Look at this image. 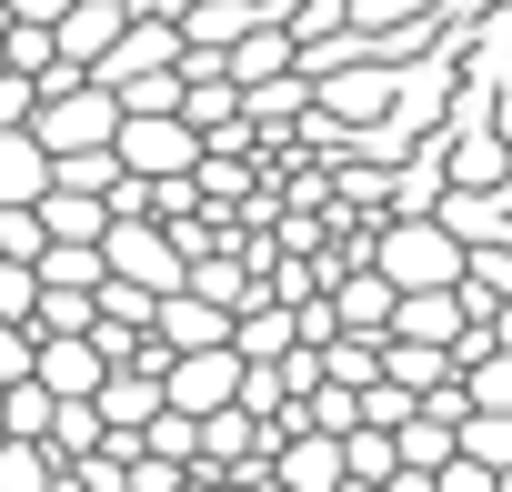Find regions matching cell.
I'll return each instance as SVG.
<instances>
[{
	"label": "cell",
	"instance_id": "25",
	"mask_svg": "<svg viewBox=\"0 0 512 492\" xmlns=\"http://www.w3.org/2000/svg\"><path fill=\"white\" fill-rule=\"evenodd\" d=\"M372 101H392V71H352V81H332V111H372Z\"/></svg>",
	"mask_w": 512,
	"mask_h": 492
},
{
	"label": "cell",
	"instance_id": "13",
	"mask_svg": "<svg viewBox=\"0 0 512 492\" xmlns=\"http://www.w3.org/2000/svg\"><path fill=\"white\" fill-rule=\"evenodd\" d=\"M41 221H51L61 241H101V231H111V191H71V181H51V191H41Z\"/></svg>",
	"mask_w": 512,
	"mask_h": 492
},
{
	"label": "cell",
	"instance_id": "22",
	"mask_svg": "<svg viewBox=\"0 0 512 492\" xmlns=\"http://www.w3.org/2000/svg\"><path fill=\"white\" fill-rule=\"evenodd\" d=\"M462 382H472V402H492V412H512V342H492L482 362H462Z\"/></svg>",
	"mask_w": 512,
	"mask_h": 492
},
{
	"label": "cell",
	"instance_id": "12",
	"mask_svg": "<svg viewBox=\"0 0 512 492\" xmlns=\"http://www.w3.org/2000/svg\"><path fill=\"white\" fill-rule=\"evenodd\" d=\"M51 482H71L51 432H0V492H51Z\"/></svg>",
	"mask_w": 512,
	"mask_h": 492
},
{
	"label": "cell",
	"instance_id": "11",
	"mask_svg": "<svg viewBox=\"0 0 512 492\" xmlns=\"http://www.w3.org/2000/svg\"><path fill=\"white\" fill-rule=\"evenodd\" d=\"M51 191V141L31 121H0V201H41Z\"/></svg>",
	"mask_w": 512,
	"mask_h": 492
},
{
	"label": "cell",
	"instance_id": "2",
	"mask_svg": "<svg viewBox=\"0 0 512 492\" xmlns=\"http://www.w3.org/2000/svg\"><path fill=\"white\" fill-rule=\"evenodd\" d=\"M201 151H211V141H201L191 111H121V161H131V171H151V181H161V171H201Z\"/></svg>",
	"mask_w": 512,
	"mask_h": 492
},
{
	"label": "cell",
	"instance_id": "14",
	"mask_svg": "<svg viewBox=\"0 0 512 492\" xmlns=\"http://www.w3.org/2000/svg\"><path fill=\"white\" fill-rule=\"evenodd\" d=\"M392 302H402V282H392L382 262H372V272H352V282L332 292V312H342L352 332H392Z\"/></svg>",
	"mask_w": 512,
	"mask_h": 492
},
{
	"label": "cell",
	"instance_id": "17",
	"mask_svg": "<svg viewBox=\"0 0 512 492\" xmlns=\"http://www.w3.org/2000/svg\"><path fill=\"white\" fill-rule=\"evenodd\" d=\"M101 272H111V252L101 241H41V282H61V292H101Z\"/></svg>",
	"mask_w": 512,
	"mask_h": 492
},
{
	"label": "cell",
	"instance_id": "15",
	"mask_svg": "<svg viewBox=\"0 0 512 492\" xmlns=\"http://www.w3.org/2000/svg\"><path fill=\"white\" fill-rule=\"evenodd\" d=\"M251 21H262L251 0H181V41H191V51H231Z\"/></svg>",
	"mask_w": 512,
	"mask_h": 492
},
{
	"label": "cell",
	"instance_id": "16",
	"mask_svg": "<svg viewBox=\"0 0 512 492\" xmlns=\"http://www.w3.org/2000/svg\"><path fill=\"white\" fill-rule=\"evenodd\" d=\"M342 472H352V482H402V442H392V422H352V432H342Z\"/></svg>",
	"mask_w": 512,
	"mask_h": 492
},
{
	"label": "cell",
	"instance_id": "24",
	"mask_svg": "<svg viewBox=\"0 0 512 492\" xmlns=\"http://www.w3.org/2000/svg\"><path fill=\"white\" fill-rule=\"evenodd\" d=\"M31 362H41V332H31V322H11V312H0V382H21Z\"/></svg>",
	"mask_w": 512,
	"mask_h": 492
},
{
	"label": "cell",
	"instance_id": "3",
	"mask_svg": "<svg viewBox=\"0 0 512 492\" xmlns=\"http://www.w3.org/2000/svg\"><path fill=\"white\" fill-rule=\"evenodd\" d=\"M241 342H201V352H171V372H161V392L181 402V412H221V402H241Z\"/></svg>",
	"mask_w": 512,
	"mask_h": 492
},
{
	"label": "cell",
	"instance_id": "26",
	"mask_svg": "<svg viewBox=\"0 0 512 492\" xmlns=\"http://www.w3.org/2000/svg\"><path fill=\"white\" fill-rule=\"evenodd\" d=\"M31 111H41V81L0 61V121H31Z\"/></svg>",
	"mask_w": 512,
	"mask_h": 492
},
{
	"label": "cell",
	"instance_id": "27",
	"mask_svg": "<svg viewBox=\"0 0 512 492\" xmlns=\"http://www.w3.org/2000/svg\"><path fill=\"white\" fill-rule=\"evenodd\" d=\"M452 171H462V181H502V161H492V141H472V151H452Z\"/></svg>",
	"mask_w": 512,
	"mask_h": 492
},
{
	"label": "cell",
	"instance_id": "19",
	"mask_svg": "<svg viewBox=\"0 0 512 492\" xmlns=\"http://www.w3.org/2000/svg\"><path fill=\"white\" fill-rule=\"evenodd\" d=\"M462 452H472V462H492V472H512V412L472 402V412H462Z\"/></svg>",
	"mask_w": 512,
	"mask_h": 492
},
{
	"label": "cell",
	"instance_id": "28",
	"mask_svg": "<svg viewBox=\"0 0 512 492\" xmlns=\"http://www.w3.org/2000/svg\"><path fill=\"white\" fill-rule=\"evenodd\" d=\"M71 0H0V21H61Z\"/></svg>",
	"mask_w": 512,
	"mask_h": 492
},
{
	"label": "cell",
	"instance_id": "10",
	"mask_svg": "<svg viewBox=\"0 0 512 492\" xmlns=\"http://www.w3.org/2000/svg\"><path fill=\"white\" fill-rule=\"evenodd\" d=\"M51 392H101V372H111V352L91 342V332H41V362H31Z\"/></svg>",
	"mask_w": 512,
	"mask_h": 492
},
{
	"label": "cell",
	"instance_id": "5",
	"mask_svg": "<svg viewBox=\"0 0 512 492\" xmlns=\"http://www.w3.org/2000/svg\"><path fill=\"white\" fill-rule=\"evenodd\" d=\"M151 332L171 342V352H201V342H231V302H211V292H161V312H151Z\"/></svg>",
	"mask_w": 512,
	"mask_h": 492
},
{
	"label": "cell",
	"instance_id": "7",
	"mask_svg": "<svg viewBox=\"0 0 512 492\" xmlns=\"http://www.w3.org/2000/svg\"><path fill=\"white\" fill-rule=\"evenodd\" d=\"M392 442H402V492H412V482H442V462L462 452V422H442V412L422 402L412 422H392Z\"/></svg>",
	"mask_w": 512,
	"mask_h": 492
},
{
	"label": "cell",
	"instance_id": "29",
	"mask_svg": "<svg viewBox=\"0 0 512 492\" xmlns=\"http://www.w3.org/2000/svg\"><path fill=\"white\" fill-rule=\"evenodd\" d=\"M352 11H362V21H402V11H412V0H352Z\"/></svg>",
	"mask_w": 512,
	"mask_h": 492
},
{
	"label": "cell",
	"instance_id": "4",
	"mask_svg": "<svg viewBox=\"0 0 512 492\" xmlns=\"http://www.w3.org/2000/svg\"><path fill=\"white\" fill-rule=\"evenodd\" d=\"M272 482H292V492H332V482H352V472H342V432H322V422L272 432Z\"/></svg>",
	"mask_w": 512,
	"mask_h": 492
},
{
	"label": "cell",
	"instance_id": "18",
	"mask_svg": "<svg viewBox=\"0 0 512 492\" xmlns=\"http://www.w3.org/2000/svg\"><path fill=\"white\" fill-rule=\"evenodd\" d=\"M51 412H61V392H51L41 372H21V382H0V432H51Z\"/></svg>",
	"mask_w": 512,
	"mask_h": 492
},
{
	"label": "cell",
	"instance_id": "6",
	"mask_svg": "<svg viewBox=\"0 0 512 492\" xmlns=\"http://www.w3.org/2000/svg\"><path fill=\"white\" fill-rule=\"evenodd\" d=\"M91 402H101V422H111V432H141V422H151L171 392H161V372H151V362H111Z\"/></svg>",
	"mask_w": 512,
	"mask_h": 492
},
{
	"label": "cell",
	"instance_id": "1",
	"mask_svg": "<svg viewBox=\"0 0 512 492\" xmlns=\"http://www.w3.org/2000/svg\"><path fill=\"white\" fill-rule=\"evenodd\" d=\"M372 262H382L402 292L462 282V231H452V221H392V231H372Z\"/></svg>",
	"mask_w": 512,
	"mask_h": 492
},
{
	"label": "cell",
	"instance_id": "8",
	"mask_svg": "<svg viewBox=\"0 0 512 492\" xmlns=\"http://www.w3.org/2000/svg\"><path fill=\"white\" fill-rule=\"evenodd\" d=\"M231 342H241V362H282V352L302 342V312H292V302H262V292H241Z\"/></svg>",
	"mask_w": 512,
	"mask_h": 492
},
{
	"label": "cell",
	"instance_id": "9",
	"mask_svg": "<svg viewBox=\"0 0 512 492\" xmlns=\"http://www.w3.org/2000/svg\"><path fill=\"white\" fill-rule=\"evenodd\" d=\"M51 31H61V61H81V71H91V61H101V51L131 31V0H71V11H61Z\"/></svg>",
	"mask_w": 512,
	"mask_h": 492
},
{
	"label": "cell",
	"instance_id": "20",
	"mask_svg": "<svg viewBox=\"0 0 512 492\" xmlns=\"http://www.w3.org/2000/svg\"><path fill=\"white\" fill-rule=\"evenodd\" d=\"M221 61H231V81H241V91H251V81H272V71H282V61H292V41H282V31H241V41H231V51H221Z\"/></svg>",
	"mask_w": 512,
	"mask_h": 492
},
{
	"label": "cell",
	"instance_id": "21",
	"mask_svg": "<svg viewBox=\"0 0 512 492\" xmlns=\"http://www.w3.org/2000/svg\"><path fill=\"white\" fill-rule=\"evenodd\" d=\"M141 442H151L161 462H191V452H201V412H181V402H161V412L141 422Z\"/></svg>",
	"mask_w": 512,
	"mask_h": 492
},
{
	"label": "cell",
	"instance_id": "30",
	"mask_svg": "<svg viewBox=\"0 0 512 492\" xmlns=\"http://www.w3.org/2000/svg\"><path fill=\"white\" fill-rule=\"evenodd\" d=\"M0 61H11V51H0Z\"/></svg>",
	"mask_w": 512,
	"mask_h": 492
},
{
	"label": "cell",
	"instance_id": "23",
	"mask_svg": "<svg viewBox=\"0 0 512 492\" xmlns=\"http://www.w3.org/2000/svg\"><path fill=\"white\" fill-rule=\"evenodd\" d=\"M191 292H211V302H231V312H241V262H221V252H191Z\"/></svg>",
	"mask_w": 512,
	"mask_h": 492
}]
</instances>
